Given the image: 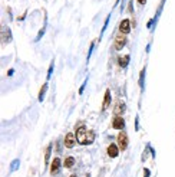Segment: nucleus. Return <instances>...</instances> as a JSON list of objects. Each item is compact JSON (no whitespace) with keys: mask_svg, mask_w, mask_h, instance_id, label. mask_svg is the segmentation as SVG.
I'll return each mask as SVG.
<instances>
[{"mask_svg":"<svg viewBox=\"0 0 175 177\" xmlns=\"http://www.w3.org/2000/svg\"><path fill=\"white\" fill-rule=\"evenodd\" d=\"M118 144H119L120 150H126L128 148V134L125 131H120L118 135Z\"/></svg>","mask_w":175,"mask_h":177,"instance_id":"nucleus-2","label":"nucleus"},{"mask_svg":"<svg viewBox=\"0 0 175 177\" xmlns=\"http://www.w3.org/2000/svg\"><path fill=\"white\" fill-rule=\"evenodd\" d=\"M70 177H76V174H72V176H70Z\"/></svg>","mask_w":175,"mask_h":177,"instance_id":"nucleus-23","label":"nucleus"},{"mask_svg":"<svg viewBox=\"0 0 175 177\" xmlns=\"http://www.w3.org/2000/svg\"><path fill=\"white\" fill-rule=\"evenodd\" d=\"M50 151H52V144H49V145H47V148H46V151H44V164H47V163H49Z\"/></svg>","mask_w":175,"mask_h":177,"instance_id":"nucleus-13","label":"nucleus"},{"mask_svg":"<svg viewBox=\"0 0 175 177\" xmlns=\"http://www.w3.org/2000/svg\"><path fill=\"white\" fill-rule=\"evenodd\" d=\"M43 33H44V27L42 29V30H40V32H39V35H37V38H36V40H40V38L43 36Z\"/></svg>","mask_w":175,"mask_h":177,"instance_id":"nucleus-18","label":"nucleus"},{"mask_svg":"<svg viewBox=\"0 0 175 177\" xmlns=\"http://www.w3.org/2000/svg\"><path fill=\"white\" fill-rule=\"evenodd\" d=\"M112 127L116 128V130H122V128H125V120H123L120 115L113 117V120H112Z\"/></svg>","mask_w":175,"mask_h":177,"instance_id":"nucleus-4","label":"nucleus"},{"mask_svg":"<svg viewBox=\"0 0 175 177\" xmlns=\"http://www.w3.org/2000/svg\"><path fill=\"white\" fill-rule=\"evenodd\" d=\"M46 89H47V84H44L42 85V88H40V92H39V101L42 102L44 98V94H46Z\"/></svg>","mask_w":175,"mask_h":177,"instance_id":"nucleus-14","label":"nucleus"},{"mask_svg":"<svg viewBox=\"0 0 175 177\" xmlns=\"http://www.w3.org/2000/svg\"><path fill=\"white\" fill-rule=\"evenodd\" d=\"M52 71H53V62L50 64V66H49V72H47V78H50V75H52Z\"/></svg>","mask_w":175,"mask_h":177,"instance_id":"nucleus-17","label":"nucleus"},{"mask_svg":"<svg viewBox=\"0 0 175 177\" xmlns=\"http://www.w3.org/2000/svg\"><path fill=\"white\" fill-rule=\"evenodd\" d=\"M126 110V107H125V104L122 102V101H118L116 104H115V108H113V112H115V115H122L123 112Z\"/></svg>","mask_w":175,"mask_h":177,"instance_id":"nucleus-7","label":"nucleus"},{"mask_svg":"<svg viewBox=\"0 0 175 177\" xmlns=\"http://www.w3.org/2000/svg\"><path fill=\"white\" fill-rule=\"evenodd\" d=\"M59 167H60V158H53V161H52V166H50V173L52 174H55L57 173V170H59Z\"/></svg>","mask_w":175,"mask_h":177,"instance_id":"nucleus-10","label":"nucleus"},{"mask_svg":"<svg viewBox=\"0 0 175 177\" xmlns=\"http://www.w3.org/2000/svg\"><path fill=\"white\" fill-rule=\"evenodd\" d=\"M136 1H138V3H139V4H141V6H143V4H145V3H146V0H136Z\"/></svg>","mask_w":175,"mask_h":177,"instance_id":"nucleus-20","label":"nucleus"},{"mask_svg":"<svg viewBox=\"0 0 175 177\" xmlns=\"http://www.w3.org/2000/svg\"><path fill=\"white\" fill-rule=\"evenodd\" d=\"M119 32L123 35H128L131 32V22L128 20V19H125V20H122L119 25Z\"/></svg>","mask_w":175,"mask_h":177,"instance_id":"nucleus-5","label":"nucleus"},{"mask_svg":"<svg viewBox=\"0 0 175 177\" xmlns=\"http://www.w3.org/2000/svg\"><path fill=\"white\" fill-rule=\"evenodd\" d=\"M73 164H75V158H73V157H66L65 161H63V166H65L66 168H70Z\"/></svg>","mask_w":175,"mask_h":177,"instance_id":"nucleus-12","label":"nucleus"},{"mask_svg":"<svg viewBox=\"0 0 175 177\" xmlns=\"http://www.w3.org/2000/svg\"><path fill=\"white\" fill-rule=\"evenodd\" d=\"M125 45H126V35H123V33L118 35V36L115 38V49L119 51V49H122Z\"/></svg>","mask_w":175,"mask_h":177,"instance_id":"nucleus-3","label":"nucleus"},{"mask_svg":"<svg viewBox=\"0 0 175 177\" xmlns=\"http://www.w3.org/2000/svg\"><path fill=\"white\" fill-rule=\"evenodd\" d=\"M16 167H17V160H14V164H13V170H14Z\"/></svg>","mask_w":175,"mask_h":177,"instance_id":"nucleus-22","label":"nucleus"},{"mask_svg":"<svg viewBox=\"0 0 175 177\" xmlns=\"http://www.w3.org/2000/svg\"><path fill=\"white\" fill-rule=\"evenodd\" d=\"M85 85H86V84H83V85L80 87V89H79V94H82V92H83V89H85Z\"/></svg>","mask_w":175,"mask_h":177,"instance_id":"nucleus-21","label":"nucleus"},{"mask_svg":"<svg viewBox=\"0 0 175 177\" xmlns=\"http://www.w3.org/2000/svg\"><path fill=\"white\" fill-rule=\"evenodd\" d=\"M143 173H145V177H149V173H151V171H149L148 168H145V170H143Z\"/></svg>","mask_w":175,"mask_h":177,"instance_id":"nucleus-19","label":"nucleus"},{"mask_svg":"<svg viewBox=\"0 0 175 177\" xmlns=\"http://www.w3.org/2000/svg\"><path fill=\"white\" fill-rule=\"evenodd\" d=\"M109 105H110V91L109 89H106V92H105V98H103V102H102V111L108 110Z\"/></svg>","mask_w":175,"mask_h":177,"instance_id":"nucleus-9","label":"nucleus"},{"mask_svg":"<svg viewBox=\"0 0 175 177\" xmlns=\"http://www.w3.org/2000/svg\"><path fill=\"white\" fill-rule=\"evenodd\" d=\"M143 78H145V69L141 71V75H139V87H141V88L143 87Z\"/></svg>","mask_w":175,"mask_h":177,"instance_id":"nucleus-16","label":"nucleus"},{"mask_svg":"<svg viewBox=\"0 0 175 177\" xmlns=\"http://www.w3.org/2000/svg\"><path fill=\"white\" fill-rule=\"evenodd\" d=\"M118 64H119L120 68H126V66H128V64H129V55L119 56V59H118Z\"/></svg>","mask_w":175,"mask_h":177,"instance_id":"nucleus-11","label":"nucleus"},{"mask_svg":"<svg viewBox=\"0 0 175 177\" xmlns=\"http://www.w3.org/2000/svg\"><path fill=\"white\" fill-rule=\"evenodd\" d=\"M118 154H119L118 145L116 144H110L109 147H108V155H109L110 158H115V157H118Z\"/></svg>","mask_w":175,"mask_h":177,"instance_id":"nucleus-8","label":"nucleus"},{"mask_svg":"<svg viewBox=\"0 0 175 177\" xmlns=\"http://www.w3.org/2000/svg\"><path fill=\"white\" fill-rule=\"evenodd\" d=\"M76 141L82 145H89V144L93 143L95 140V133L93 131H89L85 127H76Z\"/></svg>","mask_w":175,"mask_h":177,"instance_id":"nucleus-1","label":"nucleus"},{"mask_svg":"<svg viewBox=\"0 0 175 177\" xmlns=\"http://www.w3.org/2000/svg\"><path fill=\"white\" fill-rule=\"evenodd\" d=\"M3 35H4V36H3V42H10V40H11V36H9V35H10V32H9L6 27L3 29Z\"/></svg>","mask_w":175,"mask_h":177,"instance_id":"nucleus-15","label":"nucleus"},{"mask_svg":"<svg viewBox=\"0 0 175 177\" xmlns=\"http://www.w3.org/2000/svg\"><path fill=\"white\" fill-rule=\"evenodd\" d=\"M76 143V135H73L72 133H67L65 135V145L67 148H72Z\"/></svg>","mask_w":175,"mask_h":177,"instance_id":"nucleus-6","label":"nucleus"}]
</instances>
